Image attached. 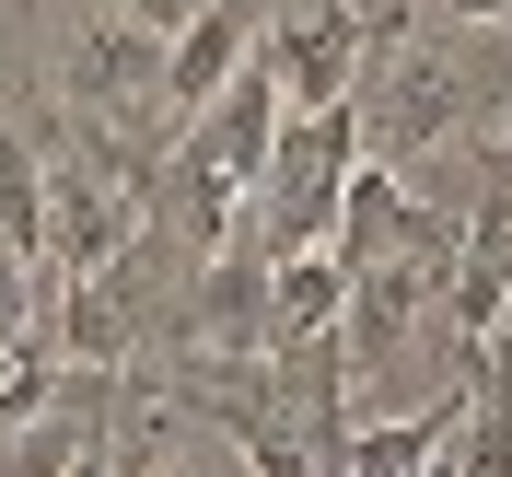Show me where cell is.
I'll use <instances>...</instances> for the list:
<instances>
[{"label": "cell", "mask_w": 512, "mask_h": 477, "mask_svg": "<svg viewBox=\"0 0 512 477\" xmlns=\"http://www.w3.org/2000/svg\"><path fill=\"white\" fill-rule=\"evenodd\" d=\"M0 233L24 256H47V163H35L24 128H0Z\"/></svg>", "instance_id": "10"}, {"label": "cell", "mask_w": 512, "mask_h": 477, "mask_svg": "<svg viewBox=\"0 0 512 477\" xmlns=\"http://www.w3.org/2000/svg\"><path fill=\"white\" fill-rule=\"evenodd\" d=\"M280 128H291L280 82H268V70H245L233 94H210L187 128H175V152H187V163H210L233 198H256V187H268V152H280Z\"/></svg>", "instance_id": "8"}, {"label": "cell", "mask_w": 512, "mask_h": 477, "mask_svg": "<svg viewBox=\"0 0 512 477\" xmlns=\"http://www.w3.org/2000/svg\"><path fill=\"white\" fill-rule=\"evenodd\" d=\"M70 105H82V140H105V152H117L128 117H140V105H163V35L128 24V12L82 24V35H70Z\"/></svg>", "instance_id": "6"}, {"label": "cell", "mask_w": 512, "mask_h": 477, "mask_svg": "<svg viewBox=\"0 0 512 477\" xmlns=\"http://www.w3.org/2000/svg\"><path fill=\"white\" fill-rule=\"evenodd\" d=\"M256 70L280 82L291 117H315V105H350L361 94L373 47H361L350 0H268V12H256Z\"/></svg>", "instance_id": "4"}, {"label": "cell", "mask_w": 512, "mask_h": 477, "mask_svg": "<svg viewBox=\"0 0 512 477\" xmlns=\"http://www.w3.org/2000/svg\"><path fill=\"white\" fill-rule=\"evenodd\" d=\"M350 24H361V47H373V59H396V47H408V24H419V0H350Z\"/></svg>", "instance_id": "11"}, {"label": "cell", "mask_w": 512, "mask_h": 477, "mask_svg": "<svg viewBox=\"0 0 512 477\" xmlns=\"http://www.w3.org/2000/svg\"><path fill=\"white\" fill-rule=\"evenodd\" d=\"M140 477H210V466H198V454H175V419H163V443H152V466H140Z\"/></svg>", "instance_id": "12"}, {"label": "cell", "mask_w": 512, "mask_h": 477, "mask_svg": "<svg viewBox=\"0 0 512 477\" xmlns=\"http://www.w3.org/2000/svg\"><path fill=\"white\" fill-rule=\"evenodd\" d=\"M350 315V268L338 256H268V326L280 338H338Z\"/></svg>", "instance_id": "9"}, {"label": "cell", "mask_w": 512, "mask_h": 477, "mask_svg": "<svg viewBox=\"0 0 512 477\" xmlns=\"http://www.w3.org/2000/svg\"><path fill=\"white\" fill-rule=\"evenodd\" d=\"M152 233V175H117L105 140L47 163V280H105Z\"/></svg>", "instance_id": "3"}, {"label": "cell", "mask_w": 512, "mask_h": 477, "mask_svg": "<svg viewBox=\"0 0 512 477\" xmlns=\"http://www.w3.org/2000/svg\"><path fill=\"white\" fill-rule=\"evenodd\" d=\"M361 163H419V152H443V140H466V128L512 117V70H489L478 47H396V59L361 70Z\"/></svg>", "instance_id": "1"}, {"label": "cell", "mask_w": 512, "mask_h": 477, "mask_svg": "<svg viewBox=\"0 0 512 477\" xmlns=\"http://www.w3.org/2000/svg\"><path fill=\"white\" fill-rule=\"evenodd\" d=\"M338 268H384V256H466V222H454V210H419L408 187H396V175H384V163H361L350 175V210H338Z\"/></svg>", "instance_id": "7"}, {"label": "cell", "mask_w": 512, "mask_h": 477, "mask_svg": "<svg viewBox=\"0 0 512 477\" xmlns=\"http://www.w3.org/2000/svg\"><path fill=\"white\" fill-rule=\"evenodd\" d=\"M350 175H361V117L350 105L291 117L280 152H268V187H256V245L268 256H326L338 210H350Z\"/></svg>", "instance_id": "2"}, {"label": "cell", "mask_w": 512, "mask_h": 477, "mask_svg": "<svg viewBox=\"0 0 512 477\" xmlns=\"http://www.w3.org/2000/svg\"><path fill=\"white\" fill-rule=\"evenodd\" d=\"M454 24H512V0H443Z\"/></svg>", "instance_id": "13"}, {"label": "cell", "mask_w": 512, "mask_h": 477, "mask_svg": "<svg viewBox=\"0 0 512 477\" xmlns=\"http://www.w3.org/2000/svg\"><path fill=\"white\" fill-rule=\"evenodd\" d=\"M128 408H140V396H128L117 373H82V361H70L59 396H47L35 419H12V431H0V477H82L105 443H117Z\"/></svg>", "instance_id": "5"}]
</instances>
